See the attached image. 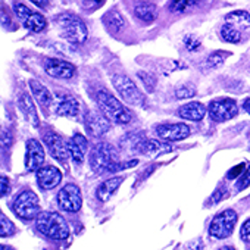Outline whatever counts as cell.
<instances>
[{"label": "cell", "instance_id": "16", "mask_svg": "<svg viewBox=\"0 0 250 250\" xmlns=\"http://www.w3.org/2000/svg\"><path fill=\"white\" fill-rule=\"evenodd\" d=\"M66 147H68V153L71 156V159L75 164H81L87 155V149H88V143L87 139L81 134H74L68 142H66Z\"/></svg>", "mask_w": 250, "mask_h": 250}, {"label": "cell", "instance_id": "31", "mask_svg": "<svg viewBox=\"0 0 250 250\" xmlns=\"http://www.w3.org/2000/svg\"><path fill=\"white\" fill-rule=\"evenodd\" d=\"M250 186V165H249V168H246V171L243 172V175L238 178V181H237V190L238 191H241V190H244V188H247Z\"/></svg>", "mask_w": 250, "mask_h": 250}, {"label": "cell", "instance_id": "28", "mask_svg": "<svg viewBox=\"0 0 250 250\" xmlns=\"http://www.w3.org/2000/svg\"><path fill=\"white\" fill-rule=\"evenodd\" d=\"M17 231L14 222L11 219H8L3 213L0 215V235L2 237H9V235H14Z\"/></svg>", "mask_w": 250, "mask_h": 250}, {"label": "cell", "instance_id": "3", "mask_svg": "<svg viewBox=\"0 0 250 250\" xmlns=\"http://www.w3.org/2000/svg\"><path fill=\"white\" fill-rule=\"evenodd\" d=\"M97 103L103 115L116 124H128L133 119V113L128 107H125L115 96L106 90H100L97 94Z\"/></svg>", "mask_w": 250, "mask_h": 250}, {"label": "cell", "instance_id": "23", "mask_svg": "<svg viewBox=\"0 0 250 250\" xmlns=\"http://www.w3.org/2000/svg\"><path fill=\"white\" fill-rule=\"evenodd\" d=\"M134 14L139 20L145 22H153L158 17L156 5L152 2H139L134 8Z\"/></svg>", "mask_w": 250, "mask_h": 250}, {"label": "cell", "instance_id": "5", "mask_svg": "<svg viewBox=\"0 0 250 250\" xmlns=\"http://www.w3.org/2000/svg\"><path fill=\"white\" fill-rule=\"evenodd\" d=\"M112 84L119 93V96L127 102L128 104L134 106H145V96L137 88L136 83L124 74H113L112 75Z\"/></svg>", "mask_w": 250, "mask_h": 250}, {"label": "cell", "instance_id": "24", "mask_svg": "<svg viewBox=\"0 0 250 250\" xmlns=\"http://www.w3.org/2000/svg\"><path fill=\"white\" fill-rule=\"evenodd\" d=\"M225 24L232 25L238 31H240V28L241 30L250 28V14L246 11H234L225 17Z\"/></svg>", "mask_w": 250, "mask_h": 250}, {"label": "cell", "instance_id": "36", "mask_svg": "<svg viewBox=\"0 0 250 250\" xmlns=\"http://www.w3.org/2000/svg\"><path fill=\"white\" fill-rule=\"evenodd\" d=\"M174 11H184L186 8H188V6H194V2H172L171 5H169Z\"/></svg>", "mask_w": 250, "mask_h": 250}, {"label": "cell", "instance_id": "6", "mask_svg": "<svg viewBox=\"0 0 250 250\" xmlns=\"http://www.w3.org/2000/svg\"><path fill=\"white\" fill-rule=\"evenodd\" d=\"M12 208L17 216H20L21 219H27V221L37 218L42 212L39 196L31 190H24L22 193H20L15 197Z\"/></svg>", "mask_w": 250, "mask_h": 250}, {"label": "cell", "instance_id": "7", "mask_svg": "<svg viewBox=\"0 0 250 250\" xmlns=\"http://www.w3.org/2000/svg\"><path fill=\"white\" fill-rule=\"evenodd\" d=\"M237 224V213L232 209H225L218 213L209 227V234L215 238H227L234 231Z\"/></svg>", "mask_w": 250, "mask_h": 250}, {"label": "cell", "instance_id": "37", "mask_svg": "<svg viewBox=\"0 0 250 250\" xmlns=\"http://www.w3.org/2000/svg\"><path fill=\"white\" fill-rule=\"evenodd\" d=\"M0 181H2V197H5L6 194H9V180L3 175L2 178H0Z\"/></svg>", "mask_w": 250, "mask_h": 250}, {"label": "cell", "instance_id": "25", "mask_svg": "<svg viewBox=\"0 0 250 250\" xmlns=\"http://www.w3.org/2000/svg\"><path fill=\"white\" fill-rule=\"evenodd\" d=\"M56 113L61 115V116H69V118L78 116V113H80V103H78V100L74 99V97L63 99L62 102H59V104L56 107Z\"/></svg>", "mask_w": 250, "mask_h": 250}, {"label": "cell", "instance_id": "8", "mask_svg": "<svg viewBox=\"0 0 250 250\" xmlns=\"http://www.w3.org/2000/svg\"><path fill=\"white\" fill-rule=\"evenodd\" d=\"M209 116L215 122H225L231 118H234L238 113V106L234 99L229 97H221L215 99L209 103Z\"/></svg>", "mask_w": 250, "mask_h": 250}, {"label": "cell", "instance_id": "17", "mask_svg": "<svg viewBox=\"0 0 250 250\" xmlns=\"http://www.w3.org/2000/svg\"><path fill=\"white\" fill-rule=\"evenodd\" d=\"M62 181V172L56 167H43L37 171V183L42 188H55Z\"/></svg>", "mask_w": 250, "mask_h": 250}, {"label": "cell", "instance_id": "21", "mask_svg": "<svg viewBox=\"0 0 250 250\" xmlns=\"http://www.w3.org/2000/svg\"><path fill=\"white\" fill-rule=\"evenodd\" d=\"M18 104H20V109L22 110V113L30 121V124L37 128L39 127V115H37V109H36L31 97L27 93H21V96L18 97Z\"/></svg>", "mask_w": 250, "mask_h": 250}, {"label": "cell", "instance_id": "19", "mask_svg": "<svg viewBox=\"0 0 250 250\" xmlns=\"http://www.w3.org/2000/svg\"><path fill=\"white\" fill-rule=\"evenodd\" d=\"M178 116L187 121H200L206 115V107L200 102H190L178 109Z\"/></svg>", "mask_w": 250, "mask_h": 250}, {"label": "cell", "instance_id": "15", "mask_svg": "<svg viewBox=\"0 0 250 250\" xmlns=\"http://www.w3.org/2000/svg\"><path fill=\"white\" fill-rule=\"evenodd\" d=\"M44 69L53 78L69 80L75 75V66L61 59H47L44 63Z\"/></svg>", "mask_w": 250, "mask_h": 250}, {"label": "cell", "instance_id": "20", "mask_svg": "<svg viewBox=\"0 0 250 250\" xmlns=\"http://www.w3.org/2000/svg\"><path fill=\"white\" fill-rule=\"evenodd\" d=\"M124 183V177H112L106 181H103L96 191V196L100 202H107L112 194L119 188V186Z\"/></svg>", "mask_w": 250, "mask_h": 250}, {"label": "cell", "instance_id": "38", "mask_svg": "<svg viewBox=\"0 0 250 250\" xmlns=\"http://www.w3.org/2000/svg\"><path fill=\"white\" fill-rule=\"evenodd\" d=\"M243 107H244V110L250 115V99H246L244 100V103H243Z\"/></svg>", "mask_w": 250, "mask_h": 250}, {"label": "cell", "instance_id": "10", "mask_svg": "<svg viewBox=\"0 0 250 250\" xmlns=\"http://www.w3.org/2000/svg\"><path fill=\"white\" fill-rule=\"evenodd\" d=\"M58 205L65 212H78L83 205L81 190L75 184H66L58 193Z\"/></svg>", "mask_w": 250, "mask_h": 250}, {"label": "cell", "instance_id": "9", "mask_svg": "<svg viewBox=\"0 0 250 250\" xmlns=\"http://www.w3.org/2000/svg\"><path fill=\"white\" fill-rule=\"evenodd\" d=\"M14 6V11L15 14L18 15V18L22 21L24 27L31 31V33H40L46 28L47 25V21L46 18L39 14V12H33L31 9H28L24 3H18V2H14L12 3Z\"/></svg>", "mask_w": 250, "mask_h": 250}, {"label": "cell", "instance_id": "39", "mask_svg": "<svg viewBox=\"0 0 250 250\" xmlns=\"http://www.w3.org/2000/svg\"><path fill=\"white\" fill-rule=\"evenodd\" d=\"M34 5L39 8H46V6H49V2H34Z\"/></svg>", "mask_w": 250, "mask_h": 250}, {"label": "cell", "instance_id": "4", "mask_svg": "<svg viewBox=\"0 0 250 250\" xmlns=\"http://www.w3.org/2000/svg\"><path fill=\"white\" fill-rule=\"evenodd\" d=\"M55 24L61 36L74 44H83L87 40V28L84 22L72 14H61L55 18Z\"/></svg>", "mask_w": 250, "mask_h": 250}, {"label": "cell", "instance_id": "14", "mask_svg": "<svg viewBox=\"0 0 250 250\" xmlns=\"http://www.w3.org/2000/svg\"><path fill=\"white\" fill-rule=\"evenodd\" d=\"M110 128L109 119L97 112H87L85 115V130L91 137H102Z\"/></svg>", "mask_w": 250, "mask_h": 250}, {"label": "cell", "instance_id": "33", "mask_svg": "<svg viewBox=\"0 0 250 250\" xmlns=\"http://www.w3.org/2000/svg\"><path fill=\"white\" fill-rule=\"evenodd\" d=\"M184 44H186V49L190 50V52H194L200 47V40L194 36H187L184 39Z\"/></svg>", "mask_w": 250, "mask_h": 250}, {"label": "cell", "instance_id": "34", "mask_svg": "<svg viewBox=\"0 0 250 250\" xmlns=\"http://www.w3.org/2000/svg\"><path fill=\"white\" fill-rule=\"evenodd\" d=\"M240 237L243 241L246 243H250V218L241 225V229H240Z\"/></svg>", "mask_w": 250, "mask_h": 250}, {"label": "cell", "instance_id": "32", "mask_svg": "<svg viewBox=\"0 0 250 250\" xmlns=\"http://www.w3.org/2000/svg\"><path fill=\"white\" fill-rule=\"evenodd\" d=\"M194 94H196L194 88H191L188 85H183V87L177 88V91H175L177 99H188V97H193Z\"/></svg>", "mask_w": 250, "mask_h": 250}, {"label": "cell", "instance_id": "13", "mask_svg": "<svg viewBox=\"0 0 250 250\" xmlns=\"http://www.w3.org/2000/svg\"><path fill=\"white\" fill-rule=\"evenodd\" d=\"M156 134L165 142H180L190 136V128L184 124H162L156 128Z\"/></svg>", "mask_w": 250, "mask_h": 250}, {"label": "cell", "instance_id": "2", "mask_svg": "<svg viewBox=\"0 0 250 250\" xmlns=\"http://www.w3.org/2000/svg\"><path fill=\"white\" fill-rule=\"evenodd\" d=\"M36 227L42 234L53 240H65L69 235V227L58 212H40L36 218Z\"/></svg>", "mask_w": 250, "mask_h": 250}, {"label": "cell", "instance_id": "27", "mask_svg": "<svg viewBox=\"0 0 250 250\" xmlns=\"http://www.w3.org/2000/svg\"><path fill=\"white\" fill-rule=\"evenodd\" d=\"M221 39L227 43H240L241 42V34L237 28L232 25L224 24L221 28Z\"/></svg>", "mask_w": 250, "mask_h": 250}, {"label": "cell", "instance_id": "30", "mask_svg": "<svg viewBox=\"0 0 250 250\" xmlns=\"http://www.w3.org/2000/svg\"><path fill=\"white\" fill-rule=\"evenodd\" d=\"M139 78L143 81V84H145V87L147 88V91H149V93H152V91L155 90V85H156V78H155L152 74L140 71V72H139Z\"/></svg>", "mask_w": 250, "mask_h": 250}, {"label": "cell", "instance_id": "11", "mask_svg": "<svg viewBox=\"0 0 250 250\" xmlns=\"http://www.w3.org/2000/svg\"><path fill=\"white\" fill-rule=\"evenodd\" d=\"M27 153H25V168L28 171H40L42 165L44 164V149L42 146V143L36 139H30L27 140Z\"/></svg>", "mask_w": 250, "mask_h": 250}, {"label": "cell", "instance_id": "22", "mask_svg": "<svg viewBox=\"0 0 250 250\" xmlns=\"http://www.w3.org/2000/svg\"><path fill=\"white\" fill-rule=\"evenodd\" d=\"M28 84H30V88H31V91H33L34 97L37 99V102H39L40 104H43V106H50V104H52L53 96H52V93L49 91V88H47L44 84H42V83L37 81V80H30Z\"/></svg>", "mask_w": 250, "mask_h": 250}, {"label": "cell", "instance_id": "18", "mask_svg": "<svg viewBox=\"0 0 250 250\" xmlns=\"http://www.w3.org/2000/svg\"><path fill=\"white\" fill-rule=\"evenodd\" d=\"M136 150L147 155V156H158V155H162V153H168L172 150V146L168 145V143H164V142H159V140H152V139H147V140H140L136 143L134 146Z\"/></svg>", "mask_w": 250, "mask_h": 250}, {"label": "cell", "instance_id": "29", "mask_svg": "<svg viewBox=\"0 0 250 250\" xmlns=\"http://www.w3.org/2000/svg\"><path fill=\"white\" fill-rule=\"evenodd\" d=\"M231 53L229 52H222V50H218V52H213L209 58H208V62H209V66L212 68H216L219 65H222L225 62V59L229 56Z\"/></svg>", "mask_w": 250, "mask_h": 250}, {"label": "cell", "instance_id": "41", "mask_svg": "<svg viewBox=\"0 0 250 250\" xmlns=\"http://www.w3.org/2000/svg\"><path fill=\"white\" fill-rule=\"evenodd\" d=\"M218 250H235L232 246H222V247H219Z\"/></svg>", "mask_w": 250, "mask_h": 250}, {"label": "cell", "instance_id": "1", "mask_svg": "<svg viewBox=\"0 0 250 250\" xmlns=\"http://www.w3.org/2000/svg\"><path fill=\"white\" fill-rule=\"evenodd\" d=\"M88 162L90 167L94 172L99 174H104V172H116L119 169H127V168H133L136 167L139 162L137 161H130L125 164H119L118 159V152L115 150L113 146H110L109 143H97L88 156Z\"/></svg>", "mask_w": 250, "mask_h": 250}, {"label": "cell", "instance_id": "40", "mask_svg": "<svg viewBox=\"0 0 250 250\" xmlns=\"http://www.w3.org/2000/svg\"><path fill=\"white\" fill-rule=\"evenodd\" d=\"M0 250H15V249H14V247H11V246L2 244V246H0Z\"/></svg>", "mask_w": 250, "mask_h": 250}, {"label": "cell", "instance_id": "26", "mask_svg": "<svg viewBox=\"0 0 250 250\" xmlns=\"http://www.w3.org/2000/svg\"><path fill=\"white\" fill-rule=\"evenodd\" d=\"M104 22H106V25L112 30V31H121L124 27H125V20L122 18V15L118 12V11H112V12H109L104 18Z\"/></svg>", "mask_w": 250, "mask_h": 250}, {"label": "cell", "instance_id": "35", "mask_svg": "<svg viewBox=\"0 0 250 250\" xmlns=\"http://www.w3.org/2000/svg\"><path fill=\"white\" fill-rule=\"evenodd\" d=\"M243 169H244V164H240V165L234 167L232 169H229V171H228L227 178L234 180V178H237V177H241V175H243Z\"/></svg>", "mask_w": 250, "mask_h": 250}, {"label": "cell", "instance_id": "12", "mask_svg": "<svg viewBox=\"0 0 250 250\" xmlns=\"http://www.w3.org/2000/svg\"><path fill=\"white\" fill-rule=\"evenodd\" d=\"M43 140H44V145H46L47 150L50 152V155L56 161L65 164L68 159V155H69L68 147H66V142L59 134H56L55 131H46L43 136Z\"/></svg>", "mask_w": 250, "mask_h": 250}]
</instances>
